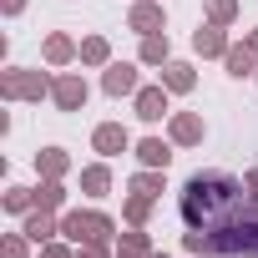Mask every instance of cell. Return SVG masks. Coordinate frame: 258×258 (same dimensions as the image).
<instances>
[{
    "instance_id": "6da1fadb",
    "label": "cell",
    "mask_w": 258,
    "mask_h": 258,
    "mask_svg": "<svg viewBox=\"0 0 258 258\" xmlns=\"http://www.w3.org/2000/svg\"><path fill=\"white\" fill-rule=\"evenodd\" d=\"M177 213L192 258H258V198L233 172H192L177 192Z\"/></svg>"
},
{
    "instance_id": "7a4b0ae2",
    "label": "cell",
    "mask_w": 258,
    "mask_h": 258,
    "mask_svg": "<svg viewBox=\"0 0 258 258\" xmlns=\"http://www.w3.org/2000/svg\"><path fill=\"white\" fill-rule=\"evenodd\" d=\"M51 71H41V66H6L0 71V96L6 101H41V96H51Z\"/></svg>"
},
{
    "instance_id": "3957f363",
    "label": "cell",
    "mask_w": 258,
    "mask_h": 258,
    "mask_svg": "<svg viewBox=\"0 0 258 258\" xmlns=\"http://www.w3.org/2000/svg\"><path fill=\"white\" fill-rule=\"evenodd\" d=\"M61 238H71V243H111L116 223L106 213H96V208H71V213H61Z\"/></svg>"
},
{
    "instance_id": "277c9868",
    "label": "cell",
    "mask_w": 258,
    "mask_h": 258,
    "mask_svg": "<svg viewBox=\"0 0 258 258\" xmlns=\"http://www.w3.org/2000/svg\"><path fill=\"white\" fill-rule=\"evenodd\" d=\"M86 81H81V71H56V81H51V101H56V111H81L86 106Z\"/></svg>"
},
{
    "instance_id": "5b68a950",
    "label": "cell",
    "mask_w": 258,
    "mask_h": 258,
    "mask_svg": "<svg viewBox=\"0 0 258 258\" xmlns=\"http://www.w3.org/2000/svg\"><path fill=\"white\" fill-rule=\"evenodd\" d=\"M132 111H137L147 126H157L162 116H172V91H167L162 81H157V86H142V91L132 96Z\"/></svg>"
},
{
    "instance_id": "8992f818",
    "label": "cell",
    "mask_w": 258,
    "mask_h": 258,
    "mask_svg": "<svg viewBox=\"0 0 258 258\" xmlns=\"http://www.w3.org/2000/svg\"><path fill=\"white\" fill-rule=\"evenodd\" d=\"M203 137H208V126H203L198 111H172L167 116V142L172 147H203Z\"/></svg>"
},
{
    "instance_id": "52a82bcc",
    "label": "cell",
    "mask_w": 258,
    "mask_h": 258,
    "mask_svg": "<svg viewBox=\"0 0 258 258\" xmlns=\"http://www.w3.org/2000/svg\"><path fill=\"white\" fill-rule=\"evenodd\" d=\"M101 91H106V96H137V91H142L137 66H132V61H111V66H101Z\"/></svg>"
},
{
    "instance_id": "ba28073f",
    "label": "cell",
    "mask_w": 258,
    "mask_h": 258,
    "mask_svg": "<svg viewBox=\"0 0 258 258\" xmlns=\"http://www.w3.org/2000/svg\"><path fill=\"white\" fill-rule=\"evenodd\" d=\"M126 31H137V36H157V31H167V11L157 6V0H137V6L126 11Z\"/></svg>"
},
{
    "instance_id": "9c48e42d",
    "label": "cell",
    "mask_w": 258,
    "mask_h": 258,
    "mask_svg": "<svg viewBox=\"0 0 258 258\" xmlns=\"http://www.w3.org/2000/svg\"><path fill=\"white\" fill-rule=\"evenodd\" d=\"M228 46H233V41H228V26H218V21H208V26H198V31H192V51H198L203 61H213V56L223 61V56H228Z\"/></svg>"
},
{
    "instance_id": "30bf717a",
    "label": "cell",
    "mask_w": 258,
    "mask_h": 258,
    "mask_svg": "<svg viewBox=\"0 0 258 258\" xmlns=\"http://www.w3.org/2000/svg\"><path fill=\"white\" fill-rule=\"evenodd\" d=\"M91 147L111 162V157H121L126 147H132V137H126V126H121V121H101L96 132H91Z\"/></svg>"
},
{
    "instance_id": "8fae6325",
    "label": "cell",
    "mask_w": 258,
    "mask_h": 258,
    "mask_svg": "<svg viewBox=\"0 0 258 258\" xmlns=\"http://www.w3.org/2000/svg\"><path fill=\"white\" fill-rule=\"evenodd\" d=\"M41 56H46V66H71V61H81V46L66 31H51L46 46H41Z\"/></svg>"
},
{
    "instance_id": "7c38bea8",
    "label": "cell",
    "mask_w": 258,
    "mask_h": 258,
    "mask_svg": "<svg viewBox=\"0 0 258 258\" xmlns=\"http://www.w3.org/2000/svg\"><path fill=\"white\" fill-rule=\"evenodd\" d=\"M21 228H26V238H31V243H51V238H61V218H56V213H46V208H31Z\"/></svg>"
},
{
    "instance_id": "4fadbf2b",
    "label": "cell",
    "mask_w": 258,
    "mask_h": 258,
    "mask_svg": "<svg viewBox=\"0 0 258 258\" xmlns=\"http://www.w3.org/2000/svg\"><path fill=\"white\" fill-rule=\"evenodd\" d=\"M132 152L142 167H157V172H167V162H172V142H162V137H142Z\"/></svg>"
},
{
    "instance_id": "5bb4252c",
    "label": "cell",
    "mask_w": 258,
    "mask_h": 258,
    "mask_svg": "<svg viewBox=\"0 0 258 258\" xmlns=\"http://www.w3.org/2000/svg\"><path fill=\"white\" fill-rule=\"evenodd\" d=\"M162 86H167L172 96H187V91L198 86V71H192L187 61H167V66H162Z\"/></svg>"
},
{
    "instance_id": "9a60e30c",
    "label": "cell",
    "mask_w": 258,
    "mask_h": 258,
    "mask_svg": "<svg viewBox=\"0 0 258 258\" xmlns=\"http://www.w3.org/2000/svg\"><path fill=\"white\" fill-rule=\"evenodd\" d=\"M223 66H228V76H258V51L243 41V46H228V56H223Z\"/></svg>"
},
{
    "instance_id": "2e32d148",
    "label": "cell",
    "mask_w": 258,
    "mask_h": 258,
    "mask_svg": "<svg viewBox=\"0 0 258 258\" xmlns=\"http://www.w3.org/2000/svg\"><path fill=\"white\" fill-rule=\"evenodd\" d=\"M137 61H142V66H167V61H172V41H167V31H157V36H142V51H137Z\"/></svg>"
},
{
    "instance_id": "e0dca14e",
    "label": "cell",
    "mask_w": 258,
    "mask_h": 258,
    "mask_svg": "<svg viewBox=\"0 0 258 258\" xmlns=\"http://www.w3.org/2000/svg\"><path fill=\"white\" fill-rule=\"evenodd\" d=\"M36 172L41 177H66L71 172V152L66 147H41L36 152Z\"/></svg>"
},
{
    "instance_id": "ac0fdd59",
    "label": "cell",
    "mask_w": 258,
    "mask_h": 258,
    "mask_svg": "<svg viewBox=\"0 0 258 258\" xmlns=\"http://www.w3.org/2000/svg\"><path fill=\"white\" fill-rule=\"evenodd\" d=\"M81 192H86V198H106V192H111V167H106V157L91 162V167H81Z\"/></svg>"
},
{
    "instance_id": "d6986e66",
    "label": "cell",
    "mask_w": 258,
    "mask_h": 258,
    "mask_svg": "<svg viewBox=\"0 0 258 258\" xmlns=\"http://www.w3.org/2000/svg\"><path fill=\"white\" fill-rule=\"evenodd\" d=\"M36 208L61 213V208H66V177H41V187H36Z\"/></svg>"
},
{
    "instance_id": "ffe728a7",
    "label": "cell",
    "mask_w": 258,
    "mask_h": 258,
    "mask_svg": "<svg viewBox=\"0 0 258 258\" xmlns=\"http://www.w3.org/2000/svg\"><path fill=\"white\" fill-rule=\"evenodd\" d=\"M116 253L147 258V253H152V238H147V228H126V233H116Z\"/></svg>"
},
{
    "instance_id": "44dd1931",
    "label": "cell",
    "mask_w": 258,
    "mask_h": 258,
    "mask_svg": "<svg viewBox=\"0 0 258 258\" xmlns=\"http://www.w3.org/2000/svg\"><path fill=\"white\" fill-rule=\"evenodd\" d=\"M126 187H132V192H142V198H152V203L167 192V182H162V172H157V167H142L132 182H126Z\"/></svg>"
},
{
    "instance_id": "7402d4cb",
    "label": "cell",
    "mask_w": 258,
    "mask_h": 258,
    "mask_svg": "<svg viewBox=\"0 0 258 258\" xmlns=\"http://www.w3.org/2000/svg\"><path fill=\"white\" fill-rule=\"evenodd\" d=\"M81 66H111V41L106 36H86L81 41Z\"/></svg>"
},
{
    "instance_id": "603a6c76",
    "label": "cell",
    "mask_w": 258,
    "mask_h": 258,
    "mask_svg": "<svg viewBox=\"0 0 258 258\" xmlns=\"http://www.w3.org/2000/svg\"><path fill=\"white\" fill-rule=\"evenodd\" d=\"M121 218L132 223V228H147V218H152V198H142V192H132L121 203Z\"/></svg>"
},
{
    "instance_id": "cb8c5ba5",
    "label": "cell",
    "mask_w": 258,
    "mask_h": 258,
    "mask_svg": "<svg viewBox=\"0 0 258 258\" xmlns=\"http://www.w3.org/2000/svg\"><path fill=\"white\" fill-rule=\"evenodd\" d=\"M31 208H36V187H6V213L26 218Z\"/></svg>"
},
{
    "instance_id": "d4e9b609",
    "label": "cell",
    "mask_w": 258,
    "mask_h": 258,
    "mask_svg": "<svg viewBox=\"0 0 258 258\" xmlns=\"http://www.w3.org/2000/svg\"><path fill=\"white\" fill-rule=\"evenodd\" d=\"M0 258H31V238H26V228L0 238Z\"/></svg>"
},
{
    "instance_id": "484cf974",
    "label": "cell",
    "mask_w": 258,
    "mask_h": 258,
    "mask_svg": "<svg viewBox=\"0 0 258 258\" xmlns=\"http://www.w3.org/2000/svg\"><path fill=\"white\" fill-rule=\"evenodd\" d=\"M208 21L233 26V21H238V0H208Z\"/></svg>"
},
{
    "instance_id": "4316f807",
    "label": "cell",
    "mask_w": 258,
    "mask_h": 258,
    "mask_svg": "<svg viewBox=\"0 0 258 258\" xmlns=\"http://www.w3.org/2000/svg\"><path fill=\"white\" fill-rule=\"evenodd\" d=\"M41 258H76V248H71V238H51V243H41Z\"/></svg>"
},
{
    "instance_id": "83f0119b",
    "label": "cell",
    "mask_w": 258,
    "mask_h": 258,
    "mask_svg": "<svg viewBox=\"0 0 258 258\" xmlns=\"http://www.w3.org/2000/svg\"><path fill=\"white\" fill-rule=\"evenodd\" d=\"M76 258H116L111 243H76Z\"/></svg>"
},
{
    "instance_id": "f1b7e54d",
    "label": "cell",
    "mask_w": 258,
    "mask_h": 258,
    "mask_svg": "<svg viewBox=\"0 0 258 258\" xmlns=\"http://www.w3.org/2000/svg\"><path fill=\"white\" fill-rule=\"evenodd\" d=\"M21 11H26V0H0V16H6V21H16Z\"/></svg>"
},
{
    "instance_id": "f546056e",
    "label": "cell",
    "mask_w": 258,
    "mask_h": 258,
    "mask_svg": "<svg viewBox=\"0 0 258 258\" xmlns=\"http://www.w3.org/2000/svg\"><path fill=\"white\" fill-rule=\"evenodd\" d=\"M243 187H248V192L258 198V167H248V172H243Z\"/></svg>"
},
{
    "instance_id": "4dcf8cb0",
    "label": "cell",
    "mask_w": 258,
    "mask_h": 258,
    "mask_svg": "<svg viewBox=\"0 0 258 258\" xmlns=\"http://www.w3.org/2000/svg\"><path fill=\"white\" fill-rule=\"evenodd\" d=\"M243 41H248V46H253V51H258V26H253V31H248V36H243Z\"/></svg>"
},
{
    "instance_id": "1f68e13d",
    "label": "cell",
    "mask_w": 258,
    "mask_h": 258,
    "mask_svg": "<svg viewBox=\"0 0 258 258\" xmlns=\"http://www.w3.org/2000/svg\"><path fill=\"white\" fill-rule=\"evenodd\" d=\"M147 258H167V253H162V248H152V253H147Z\"/></svg>"
},
{
    "instance_id": "d6a6232c",
    "label": "cell",
    "mask_w": 258,
    "mask_h": 258,
    "mask_svg": "<svg viewBox=\"0 0 258 258\" xmlns=\"http://www.w3.org/2000/svg\"><path fill=\"white\" fill-rule=\"evenodd\" d=\"M116 258H132V253H116Z\"/></svg>"
},
{
    "instance_id": "836d02e7",
    "label": "cell",
    "mask_w": 258,
    "mask_h": 258,
    "mask_svg": "<svg viewBox=\"0 0 258 258\" xmlns=\"http://www.w3.org/2000/svg\"><path fill=\"white\" fill-rule=\"evenodd\" d=\"M203 258H208V253H203Z\"/></svg>"
},
{
    "instance_id": "e575fe53",
    "label": "cell",
    "mask_w": 258,
    "mask_h": 258,
    "mask_svg": "<svg viewBox=\"0 0 258 258\" xmlns=\"http://www.w3.org/2000/svg\"><path fill=\"white\" fill-rule=\"evenodd\" d=\"M253 81H258V76H253Z\"/></svg>"
}]
</instances>
